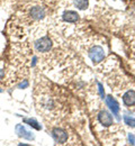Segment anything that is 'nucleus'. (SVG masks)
Instances as JSON below:
<instances>
[{
	"mask_svg": "<svg viewBox=\"0 0 135 146\" xmlns=\"http://www.w3.org/2000/svg\"><path fill=\"white\" fill-rule=\"evenodd\" d=\"M124 121H125V124L127 125V126H130V127H135V119L134 118H132V117H130V116H125L124 117Z\"/></svg>",
	"mask_w": 135,
	"mask_h": 146,
	"instance_id": "obj_12",
	"label": "nucleus"
},
{
	"mask_svg": "<svg viewBox=\"0 0 135 146\" xmlns=\"http://www.w3.org/2000/svg\"><path fill=\"white\" fill-rule=\"evenodd\" d=\"M24 121L26 123V124H29V126H32V127L36 128L37 130L41 129V126H39V124L35 120V119H24Z\"/></svg>",
	"mask_w": 135,
	"mask_h": 146,
	"instance_id": "obj_11",
	"label": "nucleus"
},
{
	"mask_svg": "<svg viewBox=\"0 0 135 146\" xmlns=\"http://www.w3.org/2000/svg\"><path fill=\"white\" fill-rule=\"evenodd\" d=\"M98 88H99V93L101 98H105V91H104V87L101 83H98Z\"/></svg>",
	"mask_w": 135,
	"mask_h": 146,
	"instance_id": "obj_13",
	"label": "nucleus"
},
{
	"mask_svg": "<svg viewBox=\"0 0 135 146\" xmlns=\"http://www.w3.org/2000/svg\"><path fill=\"white\" fill-rule=\"evenodd\" d=\"M89 57L94 63H100L105 58V51L101 46L95 45L89 50Z\"/></svg>",
	"mask_w": 135,
	"mask_h": 146,
	"instance_id": "obj_2",
	"label": "nucleus"
},
{
	"mask_svg": "<svg viewBox=\"0 0 135 146\" xmlns=\"http://www.w3.org/2000/svg\"><path fill=\"white\" fill-rule=\"evenodd\" d=\"M29 15H31V17L33 19L39 20V19L45 17V10L42 7H33L31 9V11H29Z\"/></svg>",
	"mask_w": 135,
	"mask_h": 146,
	"instance_id": "obj_7",
	"label": "nucleus"
},
{
	"mask_svg": "<svg viewBox=\"0 0 135 146\" xmlns=\"http://www.w3.org/2000/svg\"><path fill=\"white\" fill-rule=\"evenodd\" d=\"M98 120H99V123H100L102 126H105V127H109V126H112V125L114 124V120H113L112 115H110L108 111H106V110H101V111L99 112V115H98Z\"/></svg>",
	"mask_w": 135,
	"mask_h": 146,
	"instance_id": "obj_4",
	"label": "nucleus"
},
{
	"mask_svg": "<svg viewBox=\"0 0 135 146\" xmlns=\"http://www.w3.org/2000/svg\"><path fill=\"white\" fill-rule=\"evenodd\" d=\"M51 134H52V137L53 139L55 141V143L58 144H64L68 142V138H69V134L63 129V128H53L51 130Z\"/></svg>",
	"mask_w": 135,
	"mask_h": 146,
	"instance_id": "obj_3",
	"label": "nucleus"
},
{
	"mask_svg": "<svg viewBox=\"0 0 135 146\" xmlns=\"http://www.w3.org/2000/svg\"><path fill=\"white\" fill-rule=\"evenodd\" d=\"M63 19L68 23H76L78 19H79V15H78L76 11L73 10H68L64 13L63 15Z\"/></svg>",
	"mask_w": 135,
	"mask_h": 146,
	"instance_id": "obj_9",
	"label": "nucleus"
},
{
	"mask_svg": "<svg viewBox=\"0 0 135 146\" xmlns=\"http://www.w3.org/2000/svg\"><path fill=\"white\" fill-rule=\"evenodd\" d=\"M106 104H107V106L109 107V109L112 110V112L115 115V116H118V113H119V105H118V102L116 101V99H114L113 97H107L106 98Z\"/></svg>",
	"mask_w": 135,
	"mask_h": 146,
	"instance_id": "obj_5",
	"label": "nucleus"
},
{
	"mask_svg": "<svg viewBox=\"0 0 135 146\" xmlns=\"http://www.w3.org/2000/svg\"><path fill=\"white\" fill-rule=\"evenodd\" d=\"M16 133L18 134V136L23 137V138H26V139H33L34 138V135H32L31 131H28L26 128L21 125H17L16 126Z\"/></svg>",
	"mask_w": 135,
	"mask_h": 146,
	"instance_id": "obj_8",
	"label": "nucleus"
},
{
	"mask_svg": "<svg viewBox=\"0 0 135 146\" xmlns=\"http://www.w3.org/2000/svg\"><path fill=\"white\" fill-rule=\"evenodd\" d=\"M76 3V7L81 9V10H84L88 8V5H89V1L88 0H76L74 1Z\"/></svg>",
	"mask_w": 135,
	"mask_h": 146,
	"instance_id": "obj_10",
	"label": "nucleus"
},
{
	"mask_svg": "<svg viewBox=\"0 0 135 146\" xmlns=\"http://www.w3.org/2000/svg\"><path fill=\"white\" fill-rule=\"evenodd\" d=\"M123 102L125 106H134L135 105V91L134 90H128L123 96Z\"/></svg>",
	"mask_w": 135,
	"mask_h": 146,
	"instance_id": "obj_6",
	"label": "nucleus"
},
{
	"mask_svg": "<svg viewBox=\"0 0 135 146\" xmlns=\"http://www.w3.org/2000/svg\"><path fill=\"white\" fill-rule=\"evenodd\" d=\"M128 138H130V142H131V144H132V145H135V137H134V135H133V134H130Z\"/></svg>",
	"mask_w": 135,
	"mask_h": 146,
	"instance_id": "obj_14",
	"label": "nucleus"
},
{
	"mask_svg": "<svg viewBox=\"0 0 135 146\" xmlns=\"http://www.w3.org/2000/svg\"><path fill=\"white\" fill-rule=\"evenodd\" d=\"M52 46H53L52 39L49 36L41 37L34 44V47L39 53H49L52 50Z\"/></svg>",
	"mask_w": 135,
	"mask_h": 146,
	"instance_id": "obj_1",
	"label": "nucleus"
}]
</instances>
